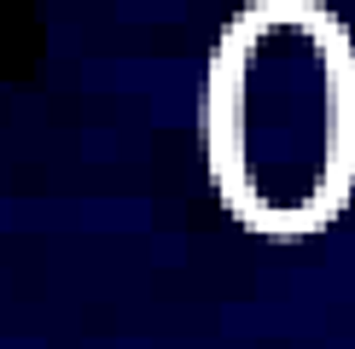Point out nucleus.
I'll return each mask as SVG.
<instances>
[{
  "label": "nucleus",
  "instance_id": "1",
  "mask_svg": "<svg viewBox=\"0 0 355 349\" xmlns=\"http://www.w3.org/2000/svg\"><path fill=\"white\" fill-rule=\"evenodd\" d=\"M204 152L250 233L332 227L355 193V41L320 0H250L216 35Z\"/></svg>",
  "mask_w": 355,
  "mask_h": 349
}]
</instances>
